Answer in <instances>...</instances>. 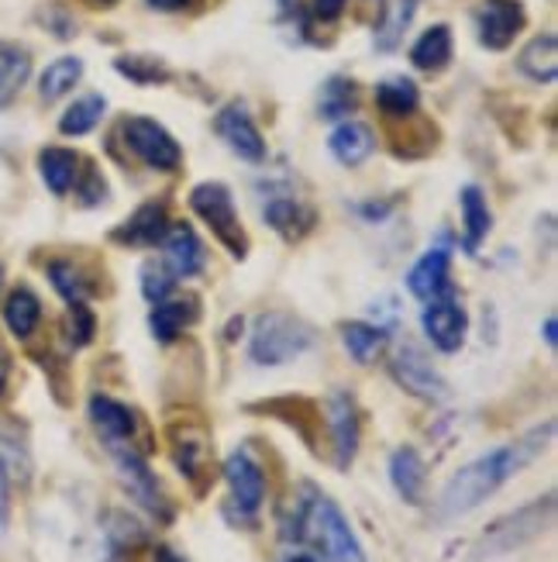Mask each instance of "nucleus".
<instances>
[{"mask_svg":"<svg viewBox=\"0 0 558 562\" xmlns=\"http://www.w3.org/2000/svg\"><path fill=\"white\" fill-rule=\"evenodd\" d=\"M551 428L555 425L548 422L545 428H535L511 446H500L487 456L472 459L469 467H463L448 480V486L439 497V515L442 518H463V515H469V510H476L482 501H490L506 480L517 476L538 452H545V446L551 442Z\"/></svg>","mask_w":558,"mask_h":562,"instance_id":"obj_1","label":"nucleus"},{"mask_svg":"<svg viewBox=\"0 0 558 562\" xmlns=\"http://www.w3.org/2000/svg\"><path fill=\"white\" fill-rule=\"evenodd\" d=\"M289 525H294L289 528V539L304 546L314 562H369L345 518V510L324 491H318V486L307 483L300 491L294 521Z\"/></svg>","mask_w":558,"mask_h":562,"instance_id":"obj_2","label":"nucleus"},{"mask_svg":"<svg viewBox=\"0 0 558 562\" xmlns=\"http://www.w3.org/2000/svg\"><path fill=\"white\" fill-rule=\"evenodd\" d=\"M314 346V328L297 322L289 314H262L255 328H252V341H249V356L255 366H283L289 359L304 356Z\"/></svg>","mask_w":558,"mask_h":562,"instance_id":"obj_3","label":"nucleus"},{"mask_svg":"<svg viewBox=\"0 0 558 562\" xmlns=\"http://www.w3.org/2000/svg\"><path fill=\"white\" fill-rule=\"evenodd\" d=\"M190 207L197 211L201 222L214 232V238L221 241L231 256L241 259L249 252L246 228H241V222H238L235 198H231V190L225 183H201L197 190L190 193Z\"/></svg>","mask_w":558,"mask_h":562,"instance_id":"obj_4","label":"nucleus"},{"mask_svg":"<svg viewBox=\"0 0 558 562\" xmlns=\"http://www.w3.org/2000/svg\"><path fill=\"white\" fill-rule=\"evenodd\" d=\"M225 480H228L231 507L238 510V518L255 521L262 504H265V473H262L259 462L252 459L249 449H235L225 459Z\"/></svg>","mask_w":558,"mask_h":562,"instance_id":"obj_5","label":"nucleus"},{"mask_svg":"<svg viewBox=\"0 0 558 562\" xmlns=\"http://www.w3.org/2000/svg\"><path fill=\"white\" fill-rule=\"evenodd\" d=\"M125 142L128 149L152 169H176L183 162V149L180 142L169 135L159 121L152 117H132L125 121Z\"/></svg>","mask_w":558,"mask_h":562,"instance_id":"obj_6","label":"nucleus"},{"mask_svg":"<svg viewBox=\"0 0 558 562\" xmlns=\"http://www.w3.org/2000/svg\"><path fill=\"white\" fill-rule=\"evenodd\" d=\"M466 331H469V317L466 307L455 301L452 286L442 290L424 311V335L431 338V346L439 352H458L466 346Z\"/></svg>","mask_w":558,"mask_h":562,"instance_id":"obj_7","label":"nucleus"},{"mask_svg":"<svg viewBox=\"0 0 558 562\" xmlns=\"http://www.w3.org/2000/svg\"><path fill=\"white\" fill-rule=\"evenodd\" d=\"M111 456H114L117 473H121V480H125L128 491H132V497H135L141 507H149L152 515L169 518V504H166V497H162V491H159V480H156V473L149 470V462L141 459V452H138L135 446H114Z\"/></svg>","mask_w":558,"mask_h":562,"instance_id":"obj_8","label":"nucleus"},{"mask_svg":"<svg viewBox=\"0 0 558 562\" xmlns=\"http://www.w3.org/2000/svg\"><path fill=\"white\" fill-rule=\"evenodd\" d=\"M394 376L397 383L407 390V394H414L421 401H445L448 397V386L445 380L439 376V370L424 359V352H418L414 346H403L397 356H394Z\"/></svg>","mask_w":558,"mask_h":562,"instance_id":"obj_9","label":"nucleus"},{"mask_svg":"<svg viewBox=\"0 0 558 562\" xmlns=\"http://www.w3.org/2000/svg\"><path fill=\"white\" fill-rule=\"evenodd\" d=\"M169 442H173L176 470L201 491L207 473H210V438H207V431L201 425H173Z\"/></svg>","mask_w":558,"mask_h":562,"instance_id":"obj_10","label":"nucleus"},{"mask_svg":"<svg viewBox=\"0 0 558 562\" xmlns=\"http://www.w3.org/2000/svg\"><path fill=\"white\" fill-rule=\"evenodd\" d=\"M87 414H90V425L101 435V442L107 449L114 446H132L135 442V431H138V418L135 411L125 407L114 397H104V394H93L90 404H87Z\"/></svg>","mask_w":558,"mask_h":562,"instance_id":"obj_11","label":"nucleus"},{"mask_svg":"<svg viewBox=\"0 0 558 562\" xmlns=\"http://www.w3.org/2000/svg\"><path fill=\"white\" fill-rule=\"evenodd\" d=\"M214 128H217V135L228 142V149L235 156H241L246 162H262L265 159V138L255 128L252 114L241 104H228L221 114H217Z\"/></svg>","mask_w":558,"mask_h":562,"instance_id":"obj_12","label":"nucleus"},{"mask_svg":"<svg viewBox=\"0 0 558 562\" xmlns=\"http://www.w3.org/2000/svg\"><path fill=\"white\" fill-rule=\"evenodd\" d=\"M551 510H555L551 494H548L545 501H538V504H531V507L517 510L514 518L500 521V525L487 535V549L506 552V549H514V546H521V542H531V539H535V535L551 521Z\"/></svg>","mask_w":558,"mask_h":562,"instance_id":"obj_13","label":"nucleus"},{"mask_svg":"<svg viewBox=\"0 0 558 562\" xmlns=\"http://www.w3.org/2000/svg\"><path fill=\"white\" fill-rule=\"evenodd\" d=\"M328 422H331V446H334V467L349 470L358 452V411L349 394H334L328 401Z\"/></svg>","mask_w":558,"mask_h":562,"instance_id":"obj_14","label":"nucleus"},{"mask_svg":"<svg viewBox=\"0 0 558 562\" xmlns=\"http://www.w3.org/2000/svg\"><path fill=\"white\" fill-rule=\"evenodd\" d=\"M524 29V8L517 0H487L479 11V42L487 48H506Z\"/></svg>","mask_w":558,"mask_h":562,"instance_id":"obj_15","label":"nucleus"},{"mask_svg":"<svg viewBox=\"0 0 558 562\" xmlns=\"http://www.w3.org/2000/svg\"><path fill=\"white\" fill-rule=\"evenodd\" d=\"M159 246L166 249V266L173 277H197L204 270V246L190 225H169Z\"/></svg>","mask_w":558,"mask_h":562,"instance_id":"obj_16","label":"nucleus"},{"mask_svg":"<svg viewBox=\"0 0 558 562\" xmlns=\"http://www.w3.org/2000/svg\"><path fill=\"white\" fill-rule=\"evenodd\" d=\"M448 262L452 259H448V249L445 246L428 249L418 259L414 270H410V277H407L410 293H414V297H421V301H434L442 290H448Z\"/></svg>","mask_w":558,"mask_h":562,"instance_id":"obj_17","label":"nucleus"},{"mask_svg":"<svg viewBox=\"0 0 558 562\" xmlns=\"http://www.w3.org/2000/svg\"><path fill=\"white\" fill-rule=\"evenodd\" d=\"M328 145H331L334 159L342 166H358V162H366L373 156L376 135H373L369 125H362V121H342V125L331 132Z\"/></svg>","mask_w":558,"mask_h":562,"instance_id":"obj_18","label":"nucleus"},{"mask_svg":"<svg viewBox=\"0 0 558 562\" xmlns=\"http://www.w3.org/2000/svg\"><path fill=\"white\" fill-rule=\"evenodd\" d=\"M424 459L414 446H400L390 456V480L397 486V494L407 504H421L424 501Z\"/></svg>","mask_w":558,"mask_h":562,"instance_id":"obj_19","label":"nucleus"},{"mask_svg":"<svg viewBox=\"0 0 558 562\" xmlns=\"http://www.w3.org/2000/svg\"><path fill=\"white\" fill-rule=\"evenodd\" d=\"M166 228H169L166 207L162 204H145L114 232V238L125 241V246H159Z\"/></svg>","mask_w":558,"mask_h":562,"instance_id":"obj_20","label":"nucleus"},{"mask_svg":"<svg viewBox=\"0 0 558 562\" xmlns=\"http://www.w3.org/2000/svg\"><path fill=\"white\" fill-rule=\"evenodd\" d=\"M32 77V56L29 48L14 42H0V108H8L21 87Z\"/></svg>","mask_w":558,"mask_h":562,"instance_id":"obj_21","label":"nucleus"},{"mask_svg":"<svg viewBox=\"0 0 558 562\" xmlns=\"http://www.w3.org/2000/svg\"><path fill=\"white\" fill-rule=\"evenodd\" d=\"M414 11H418V0H386L379 24H376V48L379 53H394V48L403 42L410 21H414Z\"/></svg>","mask_w":558,"mask_h":562,"instance_id":"obj_22","label":"nucleus"},{"mask_svg":"<svg viewBox=\"0 0 558 562\" xmlns=\"http://www.w3.org/2000/svg\"><path fill=\"white\" fill-rule=\"evenodd\" d=\"M517 69L535 83H551L558 72V42L555 35H542L535 42L524 45V53L517 56Z\"/></svg>","mask_w":558,"mask_h":562,"instance_id":"obj_23","label":"nucleus"},{"mask_svg":"<svg viewBox=\"0 0 558 562\" xmlns=\"http://www.w3.org/2000/svg\"><path fill=\"white\" fill-rule=\"evenodd\" d=\"M38 169H42V180L48 183V190L53 193H69L72 187H77V153L69 149H45L38 156Z\"/></svg>","mask_w":558,"mask_h":562,"instance_id":"obj_24","label":"nucleus"},{"mask_svg":"<svg viewBox=\"0 0 558 562\" xmlns=\"http://www.w3.org/2000/svg\"><path fill=\"white\" fill-rule=\"evenodd\" d=\"M80 77H83V63L77 56H62L56 63H48L42 80H38L42 101H59V97H66L72 87L80 83Z\"/></svg>","mask_w":558,"mask_h":562,"instance_id":"obj_25","label":"nucleus"},{"mask_svg":"<svg viewBox=\"0 0 558 562\" xmlns=\"http://www.w3.org/2000/svg\"><path fill=\"white\" fill-rule=\"evenodd\" d=\"M4 322H8V328H11V335H18V338H29L35 328H38V322H42V304H38V297L32 290H14L11 297L4 301Z\"/></svg>","mask_w":558,"mask_h":562,"instance_id":"obj_26","label":"nucleus"},{"mask_svg":"<svg viewBox=\"0 0 558 562\" xmlns=\"http://www.w3.org/2000/svg\"><path fill=\"white\" fill-rule=\"evenodd\" d=\"M448 59H452V32L445 29V24L428 29L418 38V45L410 48V63H414L418 69H442Z\"/></svg>","mask_w":558,"mask_h":562,"instance_id":"obj_27","label":"nucleus"},{"mask_svg":"<svg viewBox=\"0 0 558 562\" xmlns=\"http://www.w3.org/2000/svg\"><path fill=\"white\" fill-rule=\"evenodd\" d=\"M342 341H345V349L355 362L362 366H369L376 362V356L383 352L386 346V331L379 325H366V322H352L342 328Z\"/></svg>","mask_w":558,"mask_h":562,"instance_id":"obj_28","label":"nucleus"},{"mask_svg":"<svg viewBox=\"0 0 558 562\" xmlns=\"http://www.w3.org/2000/svg\"><path fill=\"white\" fill-rule=\"evenodd\" d=\"M463 211H466V249L476 252L479 241L490 235L493 228V214H490V204L482 198L479 187H466L463 190Z\"/></svg>","mask_w":558,"mask_h":562,"instance_id":"obj_29","label":"nucleus"},{"mask_svg":"<svg viewBox=\"0 0 558 562\" xmlns=\"http://www.w3.org/2000/svg\"><path fill=\"white\" fill-rule=\"evenodd\" d=\"M197 317L193 301H159L152 311V335L159 341H173L183 335V328Z\"/></svg>","mask_w":558,"mask_h":562,"instance_id":"obj_30","label":"nucleus"},{"mask_svg":"<svg viewBox=\"0 0 558 562\" xmlns=\"http://www.w3.org/2000/svg\"><path fill=\"white\" fill-rule=\"evenodd\" d=\"M104 111H107L104 97L101 93H87V97H80V101H72V108L62 114L59 132L62 135H87V132H93L96 125H101Z\"/></svg>","mask_w":558,"mask_h":562,"instance_id":"obj_31","label":"nucleus"},{"mask_svg":"<svg viewBox=\"0 0 558 562\" xmlns=\"http://www.w3.org/2000/svg\"><path fill=\"white\" fill-rule=\"evenodd\" d=\"M418 101H421V93H418L414 80L394 77V80H386V83L376 87V104H379L386 114H394V117L414 114V111H418Z\"/></svg>","mask_w":558,"mask_h":562,"instance_id":"obj_32","label":"nucleus"},{"mask_svg":"<svg viewBox=\"0 0 558 562\" xmlns=\"http://www.w3.org/2000/svg\"><path fill=\"white\" fill-rule=\"evenodd\" d=\"M265 222L286 238H300L314 225V214L307 207H300L297 201L283 198V201H273L270 207H265Z\"/></svg>","mask_w":558,"mask_h":562,"instance_id":"obj_33","label":"nucleus"},{"mask_svg":"<svg viewBox=\"0 0 558 562\" xmlns=\"http://www.w3.org/2000/svg\"><path fill=\"white\" fill-rule=\"evenodd\" d=\"M0 467L8 470L11 483H14V480H18V483H29V476H32L29 446H24L21 438H18L11 428H4V425H0Z\"/></svg>","mask_w":558,"mask_h":562,"instance_id":"obj_34","label":"nucleus"},{"mask_svg":"<svg viewBox=\"0 0 558 562\" xmlns=\"http://www.w3.org/2000/svg\"><path fill=\"white\" fill-rule=\"evenodd\" d=\"M355 108H358L355 83H349L345 77H334V80L324 83V90H321V114H324L328 121H342V117H349Z\"/></svg>","mask_w":558,"mask_h":562,"instance_id":"obj_35","label":"nucleus"},{"mask_svg":"<svg viewBox=\"0 0 558 562\" xmlns=\"http://www.w3.org/2000/svg\"><path fill=\"white\" fill-rule=\"evenodd\" d=\"M114 66H117L121 77H128L135 83H166L169 80V69L149 56H121Z\"/></svg>","mask_w":558,"mask_h":562,"instance_id":"obj_36","label":"nucleus"},{"mask_svg":"<svg viewBox=\"0 0 558 562\" xmlns=\"http://www.w3.org/2000/svg\"><path fill=\"white\" fill-rule=\"evenodd\" d=\"M48 280L62 293L69 304H83L87 301V280L80 277V270L72 262H53L48 266Z\"/></svg>","mask_w":558,"mask_h":562,"instance_id":"obj_37","label":"nucleus"},{"mask_svg":"<svg viewBox=\"0 0 558 562\" xmlns=\"http://www.w3.org/2000/svg\"><path fill=\"white\" fill-rule=\"evenodd\" d=\"M173 286H176V277H173V270L169 266H159V262H152V266H145L141 270V293L149 301H166L169 293H173Z\"/></svg>","mask_w":558,"mask_h":562,"instance_id":"obj_38","label":"nucleus"},{"mask_svg":"<svg viewBox=\"0 0 558 562\" xmlns=\"http://www.w3.org/2000/svg\"><path fill=\"white\" fill-rule=\"evenodd\" d=\"M69 338L72 346H87L93 338V314L87 311V304H69Z\"/></svg>","mask_w":558,"mask_h":562,"instance_id":"obj_39","label":"nucleus"},{"mask_svg":"<svg viewBox=\"0 0 558 562\" xmlns=\"http://www.w3.org/2000/svg\"><path fill=\"white\" fill-rule=\"evenodd\" d=\"M11 518V476L0 467V525H8Z\"/></svg>","mask_w":558,"mask_h":562,"instance_id":"obj_40","label":"nucleus"},{"mask_svg":"<svg viewBox=\"0 0 558 562\" xmlns=\"http://www.w3.org/2000/svg\"><path fill=\"white\" fill-rule=\"evenodd\" d=\"M345 0H314V11H318L321 21H334L338 14H342Z\"/></svg>","mask_w":558,"mask_h":562,"instance_id":"obj_41","label":"nucleus"},{"mask_svg":"<svg viewBox=\"0 0 558 562\" xmlns=\"http://www.w3.org/2000/svg\"><path fill=\"white\" fill-rule=\"evenodd\" d=\"M152 562H186V559H183V555H176L173 549L156 546V549H152Z\"/></svg>","mask_w":558,"mask_h":562,"instance_id":"obj_42","label":"nucleus"},{"mask_svg":"<svg viewBox=\"0 0 558 562\" xmlns=\"http://www.w3.org/2000/svg\"><path fill=\"white\" fill-rule=\"evenodd\" d=\"M149 4L156 11H183V8H190V0H149Z\"/></svg>","mask_w":558,"mask_h":562,"instance_id":"obj_43","label":"nucleus"},{"mask_svg":"<svg viewBox=\"0 0 558 562\" xmlns=\"http://www.w3.org/2000/svg\"><path fill=\"white\" fill-rule=\"evenodd\" d=\"M545 341H548V349H555V317L545 322Z\"/></svg>","mask_w":558,"mask_h":562,"instance_id":"obj_44","label":"nucleus"},{"mask_svg":"<svg viewBox=\"0 0 558 562\" xmlns=\"http://www.w3.org/2000/svg\"><path fill=\"white\" fill-rule=\"evenodd\" d=\"M4 386H8V359L0 356V397H4Z\"/></svg>","mask_w":558,"mask_h":562,"instance_id":"obj_45","label":"nucleus"},{"mask_svg":"<svg viewBox=\"0 0 558 562\" xmlns=\"http://www.w3.org/2000/svg\"><path fill=\"white\" fill-rule=\"evenodd\" d=\"M283 562H314L310 555H289V559H283Z\"/></svg>","mask_w":558,"mask_h":562,"instance_id":"obj_46","label":"nucleus"},{"mask_svg":"<svg viewBox=\"0 0 558 562\" xmlns=\"http://www.w3.org/2000/svg\"><path fill=\"white\" fill-rule=\"evenodd\" d=\"M104 4H114V0H104Z\"/></svg>","mask_w":558,"mask_h":562,"instance_id":"obj_47","label":"nucleus"}]
</instances>
